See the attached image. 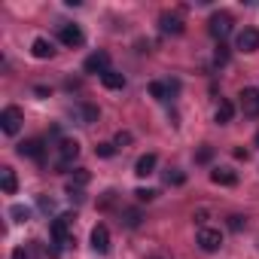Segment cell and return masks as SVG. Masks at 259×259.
Instances as JSON below:
<instances>
[{"label": "cell", "mask_w": 259, "mask_h": 259, "mask_svg": "<svg viewBox=\"0 0 259 259\" xmlns=\"http://www.w3.org/2000/svg\"><path fill=\"white\" fill-rule=\"evenodd\" d=\"M232 25H235V22H232V16H229L226 10H220V13H213V16H210L207 31H210V37H213V40H220V43H223V40L232 34Z\"/></svg>", "instance_id": "6da1fadb"}, {"label": "cell", "mask_w": 259, "mask_h": 259, "mask_svg": "<svg viewBox=\"0 0 259 259\" xmlns=\"http://www.w3.org/2000/svg\"><path fill=\"white\" fill-rule=\"evenodd\" d=\"M70 226H73V217H70V213H61V217H55V220H52L49 235H52V241H55V247H58V250L67 244V238H70Z\"/></svg>", "instance_id": "7a4b0ae2"}, {"label": "cell", "mask_w": 259, "mask_h": 259, "mask_svg": "<svg viewBox=\"0 0 259 259\" xmlns=\"http://www.w3.org/2000/svg\"><path fill=\"white\" fill-rule=\"evenodd\" d=\"M195 244H198L204 253H217V250L223 247V232H220V229H210V226H201Z\"/></svg>", "instance_id": "3957f363"}, {"label": "cell", "mask_w": 259, "mask_h": 259, "mask_svg": "<svg viewBox=\"0 0 259 259\" xmlns=\"http://www.w3.org/2000/svg\"><path fill=\"white\" fill-rule=\"evenodd\" d=\"M22 122H25V116H22L19 107H4V110H0V128H4V135H10V138L19 135Z\"/></svg>", "instance_id": "277c9868"}, {"label": "cell", "mask_w": 259, "mask_h": 259, "mask_svg": "<svg viewBox=\"0 0 259 259\" xmlns=\"http://www.w3.org/2000/svg\"><path fill=\"white\" fill-rule=\"evenodd\" d=\"M241 101V113L244 116H250V119H259V89H253V85H247V89H241V95H238Z\"/></svg>", "instance_id": "5b68a950"}, {"label": "cell", "mask_w": 259, "mask_h": 259, "mask_svg": "<svg viewBox=\"0 0 259 259\" xmlns=\"http://www.w3.org/2000/svg\"><path fill=\"white\" fill-rule=\"evenodd\" d=\"M19 156H28V159H34L37 165H43V162H46V147H43L40 138H31V141H22V144H19Z\"/></svg>", "instance_id": "8992f818"}, {"label": "cell", "mask_w": 259, "mask_h": 259, "mask_svg": "<svg viewBox=\"0 0 259 259\" xmlns=\"http://www.w3.org/2000/svg\"><path fill=\"white\" fill-rule=\"evenodd\" d=\"M82 70H85V73H98V76H104L107 70H113V67H110V55H107V52H92V55L85 58Z\"/></svg>", "instance_id": "52a82bcc"}, {"label": "cell", "mask_w": 259, "mask_h": 259, "mask_svg": "<svg viewBox=\"0 0 259 259\" xmlns=\"http://www.w3.org/2000/svg\"><path fill=\"white\" fill-rule=\"evenodd\" d=\"M58 40L73 49V46H82V43H85V34H82L79 25H61V28H58Z\"/></svg>", "instance_id": "ba28073f"}, {"label": "cell", "mask_w": 259, "mask_h": 259, "mask_svg": "<svg viewBox=\"0 0 259 259\" xmlns=\"http://www.w3.org/2000/svg\"><path fill=\"white\" fill-rule=\"evenodd\" d=\"M159 28H162V34H174L177 37V34H183L186 25H183V16L180 13H162L159 16Z\"/></svg>", "instance_id": "9c48e42d"}, {"label": "cell", "mask_w": 259, "mask_h": 259, "mask_svg": "<svg viewBox=\"0 0 259 259\" xmlns=\"http://www.w3.org/2000/svg\"><path fill=\"white\" fill-rule=\"evenodd\" d=\"M92 250L101 253V256L110 253V232H107V226H101V223L92 229Z\"/></svg>", "instance_id": "30bf717a"}, {"label": "cell", "mask_w": 259, "mask_h": 259, "mask_svg": "<svg viewBox=\"0 0 259 259\" xmlns=\"http://www.w3.org/2000/svg\"><path fill=\"white\" fill-rule=\"evenodd\" d=\"M76 156H79V144L76 141H61V147H58V165L67 168V165L76 162Z\"/></svg>", "instance_id": "8fae6325"}, {"label": "cell", "mask_w": 259, "mask_h": 259, "mask_svg": "<svg viewBox=\"0 0 259 259\" xmlns=\"http://www.w3.org/2000/svg\"><path fill=\"white\" fill-rule=\"evenodd\" d=\"M238 49L241 52H256L259 49V28H244L238 34Z\"/></svg>", "instance_id": "7c38bea8"}, {"label": "cell", "mask_w": 259, "mask_h": 259, "mask_svg": "<svg viewBox=\"0 0 259 259\" xmlns=\"http://www.w3.org/2000/svg\"><path fill=\"white\" fill-rule=\"evenodd\" d=\"M156 165H159V156H156V153H144V156L135 162V174H138V177H150V174L156 171Z\"/></svg>", "instance_id": "4fadbf2b"}, {"label": "cell", "mask_w": 259, "mask_h": 259, "mask_svg": "<svg viewBox=\"0 0 259 259\" xmlns=\"http://www.w3.org/2000/svg\"><path fill=\"white\" fill-rule=\"evenodd\" d=\"M31 52H34V58H52L55 55V43L52 40H46V37H37L34 43H31Z\"/></svg>", "instance_id": "5bb4252c"}, {"label": "cell", "mask_w": 259, "mask_h": 259, "mask_svg": "<svg viewBox=\"0 0 259 259\" xmlns=\"http://www.w3.org/2000/svg\"><path fill=\"white\" fill-rule=\"evenodd\" d=\"M210 180L217 186H235L238 183V171H232V168H213L210 171Z\"/></svg>", "instance_id": "9a60e30c"}, {"label": "cell", "mask_w": 259, "mask_h": 259, "mask_svg": "<svg viewBox=\"0 0 259 259\" xmlns=\"http://www.w3.org/2000/svg\"><path fill=\"white\" fill-rule=\"evenodd\" d=\"M235 119V104L232 101H220V107H217V113H213V122L217 125H229Z\"/></svg>", "instance_id": "2e32d148"}, {"label": "cell", "mask_w": 259, "mask_h": 259, "mask_svg": "<svg viewBox=\"0 0 259 259\" xmlns=\"http://www.w3.org/2000/svg\"><path fill=\"white\" fill-rule=\"evenodd\" d=\"M101 82H104V89H110V92H122V89H125V76H122L119 70H107V73L101 76Z\"/></svg>", "instance_id": "e0dca14e"}, {"label": "cell", "mask_w": 259, "mask_h": 259, "mask_svg": "<svg viewBox=\"0 0 259 259\" xmlns=\"http://www.w3.org/2000/svg\"><path fill=\"white\" fill-rule=\"evenodd\" d=\"M0 186H4L7 195H13L19 189V180H16V171L13 168H0Z\"/></svg>", "instance_id": "ac0fdd59"}, {"label": "cell", "mask_w": 259, "mask_h": 259, "mask_svg": "<svg viewBox=\"0 0 259 259\" xmlns=\"http://www.w3.org/2000/svg\"><path fill=\"white\" fill-rule=\"evenodd\" d=\"M144 223V213L138 210V207H128V210H122V226L125 229H138Z\"/></svg>", "instance_id": "d6986e66"}, {"label": "cell", "mask_w": 259, "mask_h": 259, "mask_svg": "<svg viewBox=\"0 0 259 259\" xmlns=\"http://www.w3.org/2000/svg\"><path fill=\"white\" fill-rule=\"evenodd\" d=\"M150 95H153L156 101H168V98H171V89H168V82H159V79H156V82H150Z\"/></svg>", "instance_id": "ffe728a7"}, {"label": "cell", "mask_w": 259, "mask_h": 259, "mask_svg": "<svg viewBox=\"0 0 259 259\" xmlns=\"http://www.w3.org/2000/svg\"><path fill=\"white\" fill-rule=\"evenodd\" d=\"M165 183H168V186H183V183H186V174H183L180 168H168V171H165Z\"/></svg>", "instance_id": "44dd1931"}, {"label": "cell", "mask_w": 259, "mask_h": 259, "mask_svg": "<svg viewBox=\"0 0 259 259\" xmlns=\"http://www.w3.org/2000/svg\"><path fill=\"white\" fill-rule=\"evenodd\" d=\"M76 110H79V116H82V122H85V125L98 122V107H92V104H79Z\"/></svg>", "instance_id": "7402d4cb"}, {"label": "cell", "mask_w": 259, "mask_h": 259, "mask_svg": "<svg viewBox=\"0 0 259 259\" xmlns=\"http://www.w3.org/2000/svg\"><path fill=\"white\" fill-rule=\"evenodd\" d=\"M210 159H213V147H210V144H201L198 153H195V162H198V165H207Z\"/></svg>", "instance_id": "603a6c76"}, {"label": "cell", "mask_w": 259, "mask_h": 259, "mask_svg": "<svg viewBox=\"0 0 259 259\" xmlns=\"http://www.w3.org/2000/svg\"><path fill=\"white\" fill-rule=\"evenodd\" d=\"M89 180H92V174H89L85 168H76V171H73V183H70V186H73V189H82Z\"/></svg>", "instance_id": "cb8c5ba5"}, {"label": "cell", "mask_w": 259, "mask_h": 259, "mask_svg": "<svg viewBox=\"0 0 259 259\" xmlns=\"http://www.w3.org/2000/svg\"><path fill=\"white\" fill-rule=\"evenodd\" d=\"M10 217H13L16 223H25V220L31 217V210H28L25 204H13V207H10Z\"/></svg>", "instance_id": "d4e9b609"}, {"label": "cell", "mask_w": 259, "mask_h": 259, "mask_svg": "<svg viewBox=\"0 0 259 259\" xmlns=\"http://www.w3.org/2000/svg\"><path fill=\"white\" fill-rule=\"evenodd\" d=\"M213 64H217V67L229 64V49H226V43H220V46H217V52H213Z\"/></svg>", "instance_id": "484cf974"}, {"label": "cell", "mask_w": 259, "mask_h": 259, "mask_svg": "<svg viewBox=\"0 0 259 259\" xmlns=\"http://www.w3.org/2000/svg\"><path fill=\"white\" fill-rule=\"evenodd\" d=\"M244 226H247V217H241V213H232V217H229V229H232V232H241Z\"/></svg>", "instance_id": "4316f807"}, {"label": "cell", "mask_w": 259, "mask_h": 259, "mask_svg": "<svg viewBox=\"0 0 259 259\" xmlns=\"http://www.w3.org/2000/svg\"><path fill=\"white\" fill-rule=\"evenodd\" d=\"M95 153H98L101 159H110V156L116 153V144H98V147H95Z\"/></svg>", "instance_id": "83f0119b"}, {"label": "cell", "mask_w": 259, "mask_h": 259, "mask_svg": "<svg viewBox=\"0 0 259 259\" xmlns=\"http://www.w3.org/2000/svg\"><path fill=\"white\" fill-rule=\"evenodd\" d=\"M135 195H138V201H153L156 198V189H144L141 186V189H135Z\"/></svg>", "instance_id": "f1b7e54d"}, {"label": "cell", "mask_w": 259, "mask_h": 259, "mask_svg": "<svg viewBox=\"0 0 259 259\" xmlns=\"http://www.w3.org/2000/svg\"><path fill=\"white\" fill-rule=\"evenodd\" d=\"M128 144H132V135H128V132H119V135H116V147H128Z\"/></svg>", "instance_id": "f546056e"}, {"label": "cell", "mask_w": 259, "mask_h": 259, "mask_svg": "<svg viewBox=\"0 0 259 259\" xmlns=\"http://www.w3.org/2000/svg\"><path fill=\"white\" fill-rule=\"evenodd\" d=\"M37 204H40V207H43V210H46V213H52V210H55V204H52V201H49V198H43V195H40V198H37Z\"/></svg>", "instance_id": "4dcf8cb0"}, {"label": "cell", "mask_w": 259, "mask_h": 259, "mask_svg": "<svg viewBox=\"0 0 259 259\" xmlns=\"http://www.w3.org/2000/svg\"><path fill=\"white\" fill-rule=\"evenodd\" d=\"M13 259H28V250H25V247H16V250H13Z\"/></svg>", "instance_id": "1f68e13d"}, {"label": "cell", "mask_w": 259, "mask_h": 259, "mask_svg": "<svg viewBox=\"0 0 259 259\" xmlns=\"http://www.w3.org/2000/svg\"><path fill=\"white\" fill-rule=\"evenodd\" d=\"M235 159H241V162H247V159H250V153H247V150H241V147H238V150H235Z\"/></svg>", "instance_id": "d6a6232c"}, {"label": "cell", "mask_w": 259, "mask_h": 259, "mask_svg": "<svg viewBox=\"0 0 259 259\" xmlns=\"http://www.w3.org/2000/svg\"><path fill=\"white\" fill-rule=\"evenodd\" d=\"M256 147H259V132H256Z\"/></svg>", "instance_id": "836d02e7"}]
</instances>
